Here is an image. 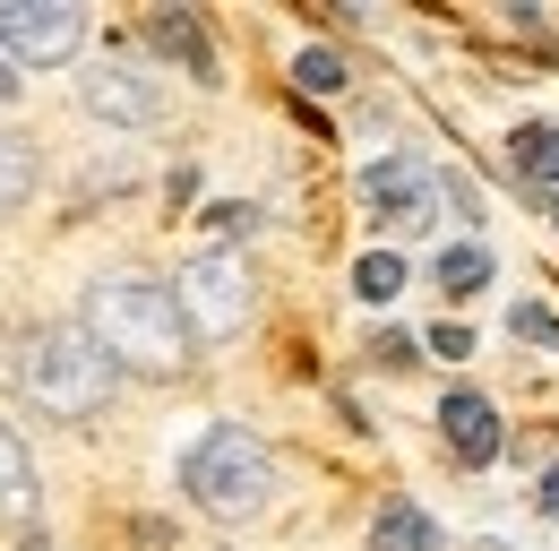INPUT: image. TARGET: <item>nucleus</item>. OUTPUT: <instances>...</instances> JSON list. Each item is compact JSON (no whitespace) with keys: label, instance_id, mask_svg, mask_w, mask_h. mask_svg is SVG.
I'll return each mask as SVG.
<instances>
[{"label":"nucleus","instance_id":"11","mask_svg":"<svg viewBox=\"0 0 559 551\" xmlns=\"http://www.w3.org/2000/svg\"><path fill=\"white\" fill-rule=\"evenodd\" d=\"M508 164H516V181H543L551 190L559 181V130L551 121H525V130L508 138Z\"/></svg>","mask_w":559,"mask_h":551},{"label":"nucleus","instance_id":"21","mask_svg":"<svg viewBox=\"0 0 559 551\" xmlns=\"http://www.w3.org/2000/svg\"><path fill=\"white\" fill-rule=\"evenodd\" d=\"M9 95H17V69H9V61H0V104H9Z\"/></svg>","mask_w":559,"mask_h":551},{"label":"nucleus","instance_id":"9","mask_svg":"<svg viewBox=\"0 0 559 551\" xmlns=\"http://www.w3.org/2000/svg\"><path fill=\"white\" fill-rule=\"evenodd\" d=\"M146 44L164 52V61H181L199 86H215L224 69H215V52H207V35H199V17L181 9V0H164V9H146Z\"/></svg>","mask_w":559,"mask_h":551},{"label":"nucleus","instance_id":"7","mask_svg":"<svg viewBox=\"0 0 559 551\" xmlns=\"http://www.w3.org/2000/svg\"><path fill=\"white\" fill-rule=\"evenodd\" d=\"M78 104L95 113V121H112V130H155V113H164V95H155V78H139V69H78Z\"/></svg>","mask_w":559,"mask_h":551},{"label":"nucleus","instance_id":"2","mask_svg":"<svg viewBox=\"0 0 559 551\" xmlns=\"http://www.w3.org/2000/svg\"><path fill=\"white\" fill-rule=\"evenodd\" d=\"M112 362H104V344L86 337L78 319H44V328H26L17 337V388H26V406L52 413V422H95V413L112 406Z\"/></svg>","mask_w":559,"mask_h":551},{"label":"nucleus","instance_id":"6","mask_svg":"<svg viewBox=\"0 0 559 551\" xmlns=\"http://www.w3.org/2000/svg\"><path fill=\"white\" fill-rule=\"evenodd\" d=\"M361 207H370V224L414 233V224H430V207H439V181L421 173L414 155H379V164L361 173Z\"/></svg>","mask_w":559,"mask_h":551},{"label":"nucleus","instance_id":"19","mask_svg":"<svg viewBox=\"0 0 559 551\" xmlns=\"http://www.w3.org/2000/svg\"><path fill=\"white\" fill-rule=\"evenodd\" d=\"M379 362H396V371H405V362H414V337H405V328H379Z\"/></svg>","mask_w":559,"mask_h":551},{"label":"nucleus","instance_id":"8","mask_svg":"<svg viewBox=\"0 0 559 551\" xmlns=\"http://www.w3.org/2000/svg\"><path fill=\"white\" fill-rule=\"evenodd\" d=\"M439 439H448L456 466H490V457H499V406L474 397V388H456V397L439 406Z\"/></svg>","mask_w":559,"mask_h":551},{"label":"nucleus","instance_id":"5","mask_svg":"<svg viewBox=\"0 0 559 551\" xmlns=\"http://www.w3.org/2000/svg\"><path fill=\"white\" fill-rule=\"evenodd\" d=\"M0 44L26 69H61L86 44V9L78 0H0Z\"/></svg>","mask_w":559,"mask_h":551},{"label":"nucleus","instance_id":"12","mask_svg":"<svg viewBox=\"0 0 559 551\" xmlns=\"http://www.w3.org/2000/svg\"><path fill=\"white\" fill-rule=\"evenodd\" d=\"M35 173H44L35 146H26L17 130H0V215H17V207L35 199Z\"/></svg>","mask_w":559,"mask_h":551},{"label":"nucleus","instance_id":"22","mask_svg":"<svg viewBox=\"0 0 559 551\" xmlns=\"http://www.w3.org/2000/svg\"><path fill=\"white\" fill-rule=\"evenodd\" d=\"M551 224H559V199H551Z\"/></svg>","mask_w":559,"mask_h":551},{"label":"nucleus","instance_id":"1","mask_svg":"<svg viewBox=\"0 0 559 551\" xmlns=\"http://www.w3.org/2000/svg\"><path fill=\"white\" fill-rule=\"evenodd\" d=\"M78 328L104 344L112 371L130 379H173L190 362V319H181V293L155 284V276H95L86 302H78Z\"/></svg>","mask_w":559,"mask_h":551},{"label":"nucleus","instance_id":"20","mask_svg":"<svg viewBox=\"0 0 559 551\" xmlns=\"http://www.w3.org/2000/svg\"><path fill=\"white\" fill-rule=\"evenodd\" d=\"M543 517H559V466L543 474Z\"/></svg>","mask_w":559,"mask_h":551},{"label":"nucleus","instance_id":"4","mask_svg":"<svg viewBox=\"0 0 559 551\" xmlns=\"http://www.w3.org/2000/svg\"><path fill=\"white\" fill-rule=\"evenodd\" d=\"M173 293H181V319H190V337H233V328L250 319V268H241L233 250L190 259V268L173 276Z\"/></svg>","mask_w":559,"mask_h":551},{"label":"nucleus","instance_id":"13","mask_svg":"<svg viewBox=\"0 0 559 551\" xmlns=\"http://www.w3.org/2000/svg\"><path fill=\"white\" fill-rule=\"evenodd\" d=\"M35 500V457H26V439L0 422V517H17Z\"/></svg>","mask_w":559,"mask_h":551},{"label":"nucleus","instance_id":"18","mask_svg":"<svg viewBox=\"0 0 559 551\" xmlns=\"http://www.w3.org/2000/svg\"><path fill=\"white\" fill-rule=\"evenodd\" d=\"M430 353H448V362H465V353H474V328H456V319H448V328H430Z\"/></svg>","mask_w":559,"mask_h":551},{"label":"nucleus","instance_id":"10","mask_svg":"<svg viewBox=\"0 0 559 551\" xmlns=\"http://www.w3.org/2000/svg\"><path fill=\"white\" fill-rule=\"evenodd\" d=\"M370 551H439L430 508H414V500H379V517H370Z\"/></svg>","mask_w":559,"mask_h":551},{"label":"nucleus","instance_id":"16","mask_svg":"<svg viewBox=\"0 0 559 551\" xmlns=\"http://www.w3.org/2000/svg\"><path fill=\"white\" fill-rule=\"evenodd\" d=\"M396 284H405V268H396V250H370V259L353 268V293H361V302H396Z\"/></svg>","mask_w":559,"mask_h":551},{"label":"nucleus","instance_id":"14","mask_svg":"<svg viewBox=\"0 0 559 551\" xmlns=\"http://www.w3.org/2000/svg\"><path fill=\"white\" fill-rule=\"evenodd\" d=\"M483 284H490V250H483V242L439 250V293H448V302H465V293H483Z\"/></svg>","mask_w":559,"mask_h":551},{"label":"nucleus","instance_id":"3","mask_svg":"<svg viewBox=\"0 0 559 551\" xmlns=\"http://www.w3.org/2000/svg\"><path fill=\"white\" fill-rule=\"evenodd\" d=\"M181 491H190V508L215 517V526H250V517H267V500H276V457H267L259 431L215 422L207 439L181 457Z\"/></svg>","mask_w":559,"mask_h":551},{"label":"nucleus","instance_id":"15","mask_svg":"<svg viewBox=\"0 0 559 551\" xmlns=\"http://www.w3.org/2000/svg\"><path fill=\"white\" fill-rule=\"evenodd\" d=\"M293 78H301L310 95H336V86H345V61H336L328 44H301V52H293Z\"/></svg>","mask_w":559,"mask_h":551},{"label":"nucleus","instance_id":"17","mask_svg":"<svg viewBox=\"0 0 559 551\" xmlns=\"http://www.w3.org/2000/svg\"><path fill=\"white\" fill-rule=\"evenodd\" d=\"M516 337H525V344H559V310H543V302H516Z\"/></svg>","mask_w":559,"mask_h":551}]
</instances>
